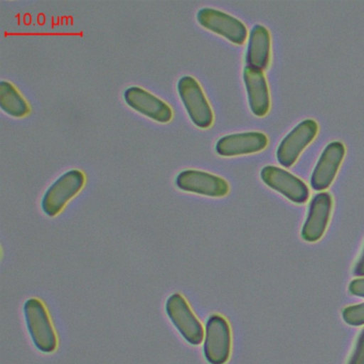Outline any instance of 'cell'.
<instances>
[{
	"mask_svg": "<svg viewBox=\"0 0 364 364\" xmlns=\"http://www.w3.org/2000/svg\"><path fill=\"white\" fill-rule=\"evenodd\" d=\"M24 316L35 346L42 353H54L58 346V338L44 302L38 298L27 300Z\"/></svg>",
	"mask_w": 364,
	"mask_h": 364,
	"instance_id": "cell-1",
	"label": "cell"
},
{
	"mask_svg": "<svg viewBox=\"0 0 364 364\" xmlns=\"http://www.w3.org/2000/svg\"><path fill=\"white\" fill-rule=\"evenodd\" d=\"M86 184V176L80 170L73 169L57 178L44 193L41 208L48 217H56L67 204L78 195Z\"/></svg>",
	"mask_w": 364,
	"mask_h": 364,
	"instance_id": "cell-2",
	"label": "cell"
},
{
	"mask_svg": "<svg viewBox=\"0 0 364 364\" xmlns=\"http://www.w3.org/2000/svg\"><path fill=\"white\" fill-rule=\"evenodd\" d=\"M166 313L186 342L193 346L202 344L205 336L203 325L184 296L172 294L166 302Z\"/></svg>",
	"mask_w": 364,
	"mask_h": 364,
	"instance_id": "cell-3",
	"label": "cell"
},
{
	"mask_svg": "<svg viewBox=\"0 0 364 364\" xmlns=\"http://www.w3.org/2000/svg\"><path fill=\"white\" fill-rule=\"evenodd\" d=\"M232 331L229 321L220 314H212L205 325L203 355L210 364H225L231 357Z\"/></svg>",
	"mask_w": 364,
	"mask_h": 364,
	"instance_id": "cell-4",
	"label": "cell"
},
{
	"mask_svg": "<svg viewBox=\"0 0 364 364\" xmlns=\"http://www.w3.org/2000/svg\"><path fill=\"white\" fill-rule=\"evenodd\" d=\"M181 101L196 127L208 129L214 123V112L197 80L183 76L178 82Z\"/></svg>",
	"mask_w": 364,
	"mask_h": 364,
	"instance_id": "cell-5",
	"label": "cell"
},
{
	"mask_svg": "<svg viewBox=\"0 0 364 364\" xmlns=\"http://www.w3.org/2000/svg\"><path fill=\"white\" fill-rule=\"evenodd\" d=\"M318 133L316 121L304 120L296 125L279 144L277 159L282 167L291 168L299 159L304 149L315 139Z\"/></svg>",
	"mask_w": 364,
	"mask_h": 364,
	"instance_id": "cell-6",
	"label": "cell"
},
{
	"mask_svg": "<svg viewBox=\"0 0 364 364\" xmlns=\"http://www.w3.org/2000/svg\"><path fill=\"white\" fill-rule=\"evenodd\" d=\"M203 28L221 36L235 46H242L248 38V29L242 21L219 10L203 8L197 14Z\"/></svg>",
	"mask_w": 364,
	"mask_h": 364,
	"instance_id": "cell-7",
	"label": "cell"
},
{
	"mask_svg": "<svg viewBox=\"0 0 364 364\" xmlns=\"http://www.w3.org/2000/svg\"><path fill=\"white\" fill-rule=\"evenodd\" d=\"M176 187L186 193L223 198L229 193L230 186L225 178L200 170H184L176 176Z\"/></svg>",
	"mask_w": 364,
	"mask_h": 364,
	"instance_id": "cell-8",
	"label": "cell"
},
{
	"mask_svg": "<svg viewBox=\"0 0 364 364\" xmlns=\"http://www.w3.org/2000/svg\"><path fill=\"white\" fill-rule=\"evenodd\" d=\"M261 178L269 188L294 203H306L310 198V191L306 183L282 168L266 166L262 169Z\"/></svg>",
	"mask_w": 364,
	"mask_h": 364,
	"instance_id": "cell-9",
	"label": "cell"
},
{
	"mask_svg": "<svg viewBox=\"0 0 364 364\" xmlns=\"http://www.w3.org/2000/svg\"><path fill=\"white\" fill-rule=\"evenodd\" d=\"M346 149L341 141H332L323 149L311 176L313 191H323L329 188L342 165Z\"/></svg>",
	"mask_w": 364,
	"mask_h": 364,
	"instance_id": "cell-10",
	"label": "cell"
},
{
	"mask_svg": "<svg viewBox=\"0 0 364 364\" xmlns=\"http://www.w3.org/2000/svg\"><path fill=\"white\" fill-rule=\"evenodd\" d=\"M333 208V199L329 193H317L309 206L308 217L301 229V238L304 242H316L323 237L327 230Z\"/></svg>",
	"mask_w": 364,
	"mask_h": 364,
	"instance_id": "cell-11",
	"label": "cell"
},
{
	"mask_svg": "<svg viewBox=\"0 0 364 364\" xmlns=\"http://www.w3.org/2000/svg\"><path fill=\"white\" fill-rule=\"evenodd\" d=\"M125 103L139 114L159 123H168L173 118L171 107L163 100L140 87H131L124 92Z\"/></svg>",
	"mask_w": 364,
	"mask_h": 364,
	"instance_id": "cell-12",
	"label": "cell"
},
{
	"mask_svg": "<svg viewBox=\"0 0 364 364\" xmlns=\"http://www.w3.org/2000/svg\"><path fill=\"white\" fill-rule=\"evenodd\" d=\"M268 146V138L259 132L232 134L221 137L216 144L217 154L223 157L242 156L262 152Z\"/></svg>",
	"mask_w": 364,
	"mask_h": 364,
	"instance_id": "cell-13",
	"label": "cell"
},
{
	"mask_svg": "<svg viewBox=\"0 0 364 364\" xmlns=\"http://www.w3.org/2000/svg\"><path fill=\"white\" fill-rule=\"evenodd\" d=\"M242 76L251 112L255 117H265L269 112L270 95L263 71L246 67Z\"/></svg>",
	"mask_w": 364,
	"mask_h": 364,
	"instance_id": "cell-14",
	"label": "cell"
},
{
	"mask_svg": "<svg viewBox=\"0 0 364 364\" xmlns=\"http://www.w3.org/2000/svg\"><path fill=\"white\" fill-rule=\"evenodd\" d=\"M272 39L269 31L262 25H255L249 33L246 53L247 67L264 71L270 63Z\"/></svg>",
	"mask_w": 364,
	"mask_h": 364,
	"instance_id": "cell-15",
	"label": "cell"
},
{
	"mask_svg": "<svg viewBox=\"0 0 364 364\" xmlns=\"http://www.w3.org/2000/svg\"><path fill=\"white\" fill-rule=\"evenodd\" d=\"M0 107L14 118H24L31 112L26 100L11 82L5 80L0 82Z\"/></svg>",
	"mask_w": 364,
	"mask_h": 364,
	"instance_id": "cell-16",
	"label": "cell"
},
{
	"mask_svg": "<svg viewBox=\"0 0 364 364\" xmlns=\"http://www.w3.org/2000/svg\"><path fill=\"white\" fill-rule=\"evenodd\" d=\"M343 321L347 325L353 327H360L364 325V302L346 306L342 312Z\"/></svg>",
	"mask_w": 364,
	"mask_h": 364,
	"instance_id": "cell-17",
	"label": "cell"
},
{
	"mask_svg": "<svg viewBox=\"0 0 364 364\" xmlns=\"http://www.w3.org/2000/svg\"><path fill=\"white\" fill-rule=\"evenodd\" d=\"M347 364H364V329L360 332Z\"/></svg>",
	"mask_w": 364,
	"mask_h": 364,
	"instance_id": "cell-18",
	"label": "cell"
},
{
	"mask_svg": "<svg viewBox=\"0 0 364 364\" xmlns=\"http://www.w3.org/2000/svg\"><path fill=\"white\" fill-rule=\"evenodd\" d=\"M348 291L351 295L364 298V278L353 279L349 283Z\"/></svg>",
	"mask_w": 364,
	"mask_h": 364,
	"instance_id": "cell-19",
	"label": "cell"
},
{
	"mask_svg": "<svg viewBox=\"0 0 364 364\" xmlns=\"http://www.w3.org/2000/svg\"><path fill=\"white\" fill-rule=\"evenodd\" d=\"M353 274H355V276L360 277V278H364V247L359 259H358L357 263L355 264Z\"/></svg>",
	"mask_w": 364,
	"mask_h": 364,
	"instance_id": "cell-20",
	"label": "cell"
}]
</instances>
